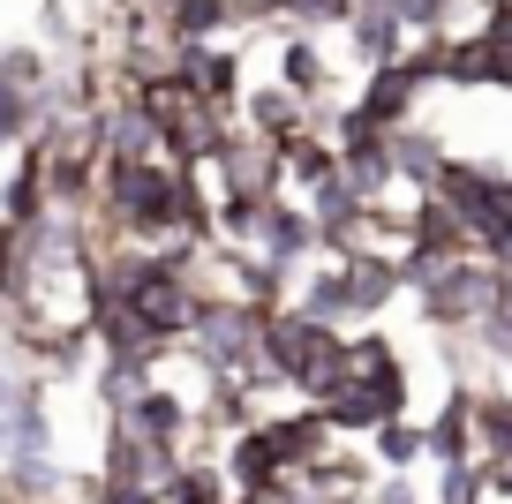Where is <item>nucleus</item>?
Segmentation results:
<instances>
[{
	"mask_svg": "<svg viewBox=\"0 0 512 504\" xmlns=\"http://www.w3.org/2000/svg\"><path fill=\"white\" fill-rule=\"evenodd\" d=\"M347 339H354V384H362V392L377 399L392 422H400V414H415V392H407V384H415V369H407L400 339H392V331H377V324L347 331Z\"/></svg>",
	"mask_w": 512,
	"mask_h": 504,
	"instance_id": "obj_1",
	"label": "nucleus"
},
{
	"mask_svg": "<svg viewBox=\"0 0 512 504\" xmlns=\"http://www.w3.org/2000/svg\"><path fill=\"white\" fill-rule=\"evenodd\" d=\"M174 76L189 83L204 106L241 113V91H249V61H241V46H226V38H211V46H181L174 53Z\"/></svg>",
	"mask_w": 512,
	"mask_h": 504,
	"instance_id": "obj_2",
	"label": "nucleus"
},
{
	"mask_svg": "<svg viewBox=\"0 0 512 504\" xmlns=\"http://www.w3.org/2000/svg\"><path fill=\"white\" fill-rule=\"evenodd\" d=\"M249 249L272 256V264H287V271H309L324 256V226H317V211H309L302 196H279V204L264 211V226H256Z\"/></svg>",
	"mask_w": 512,
	"mask_h": 504,
	"instance_id": "obj_3",
	"label": "nucleus"
},
{
	"mask_svg": "<svg viewBox=\"0 0 512 504\" xmlns=\"http://www.w3.org/2000/svg\"><path fill=\"white\" fill-rule=\"evenodd\" d=\"M339 279H347V316H354V324H377V316L407 294L400 256H347V264H339Z\"/></svg>",
	"mask_w": 512,
	"mask_h": 504,
	"instance_id": "obj_4",
	"label": "nucleus"
},
{
	"mask_svg": "<svg viewBox=\"0 0 512 504\" xmlns=\"http://www.w3.org/2000/svg\"><path fill=\"white\" fill-rule=\"evenodd\" d=\"M445 166H452V151H445V136H437L430 121L392 128V174H400L407 196H430L437 181H445Z\"/></svg>",
	"mask_w": 512,
	"mask_h": 504,
	"instance_id": "obj_5",
	"label": "nucleus"
},
{
	"mask_svg": "<svg viewBox=\"0 0 512 504\" xmlns=\"http://www.w3.org/2000/svg\"><path fill=\"white\" fill-rule=\"evenodd\" d=\"M482 459V437H475V384H452L445 407L430 414V467H467Z\"/></svg>",
	"mask_w": 512,
	"mask_h": 504,
	"instance_id": "obj_6",
	"label": "nucleus"
},
{
	"mask_svg": "<svg viewBox=\"0 0 512 504\" xmlns=\"http://www.w3.org/2000/svg\"><path fill=\"white\" fill-rule=\"evenodd\" d=\"M241 128H256V136H272V143H287V136H302V128H317V113L302 106V98L287 91V83H249L241 91Z\"/></svg>",
	"mask_w": 512,
	"mask_h": 504,
	"instance_id": "obj_7",
	"label": "nucleus"
},
{
	"mask_svg": "<svg viewBox=\"0 0 512 504\" xmlns=\"http://www.w3.org/2000/svg\"><path fill=\"white\" fill-rule=\"evenodd\" d=\"M279 158H287V196H317L324 181H339V143H332V128H302V136H287L279 143Z\"/></svg>",
	"mask_w": 512,
	"mask_h": 504,
	"instance_id": "obj_8",
	"label": "nucleus"
},
{
	"mask_svg": "<svg viewBox=\"0 0 512 504\" xmlns=\"http://www.w3.org/2000/svg\"><path fill=\"white\" fill-rule=\"evenodd\" d=\"M159 504H241V489H234V474H226L219 452H189L174 474H166Z\"/></svg>",
	"mask_w": 512,
	"mask_h": 504,
	"instance_id": "obj_9",
	"label": "nucleus"
},
{
	"mask_svg": "<svg viewBox=\"0 0 512 504\" xmlns=\"http://www.w3.org/2000/svg\"><path fill=\"white\" fill-rule=\"evenodd\" d=\"M362 444L377 452V467H384V474H415V467H430V422H415V414L384 422L377 437H362Z\"/></svg>",
	"mask_w": 512,
	"mask_h": 504,
	"instance_id": "obj_10",
	"label": "nucleus"
},
{
	"mask_svg": "<svg viewBox=\"0 0 512 504\" xmlns=\"http://www.w3.org/2000/svg\"><path fill=\"white\" fill-rule=\"evenodd\" d=\"M83 504H159V489H144V482H91Z\"/></svg>",
	"mask_w": 512,
	"mask_h": 504,
	"instance_id": "obj_11",
	"label": "nucleus"
}]
</instances>
